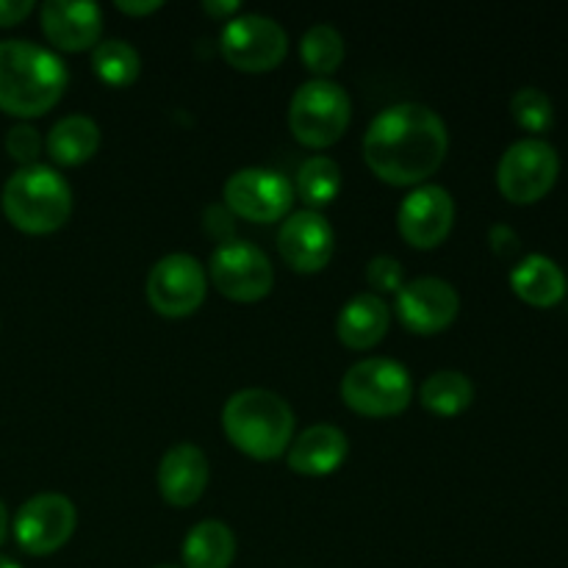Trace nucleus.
<instances>
[{
	"instance_id": "f257e3e1",
	"label": "nucleus",
	"mask_w": 568,
	"mask_h": 568,
	"mask_svg": "<svg viewBox=\"0 0 568 568\" xmlns=\"http://www.w3.org/2000/svg\"><path fill=\"white\" fill-rule=\"evenodd\" d=\"M449 133L442 116L422 103H397L369 122L364 161L388 186H422L442 170Z\"/></svg>"
},
{
	"instance_id": "f03ea898",
	"label": "nucleus",
	"mask_w": 568,
	"mask_h": 568,
	"mask_svg": "<svg viewBox=\"0 0 568 568\" xmlns=\"http://www.w3.org/2000/svg\"><path fill=\"white\" fill-rule=\"evenodd\" d=\"M67 64L26 39L0 42V111L17 120L48 114L67 92Z\"/></svg>"
},
{
	"instance_id": "7ed1b4c3",
	"label": "nucleus",
	"mask_w": 568,
	"mask_h": 568,
	"mask_svg": "<svg viewBox=\"0 0 568 568\" xmlns=\"http://www.w3.org/2000/svg\"><path fill=\"white\" fill-rule=\"evenodd\" d=\"M227 442L253 460H277L294 442V410L281 394L266 388H242L222 408Z\"/></svg>"
},
{
	"instance_id": "20e7f679",
	"label": "nucleus",
	"mask_w": 568,
	"mask_h": 568,
	"mask_svg": "<svg viewBox=\"0 0 568 568\" xmlns=\"http://www.w3.org/2000/svg\"><path fill=\"white\" fill-rule=\"evenodd\" d=\"M0 209L17 231L28 236H50L70 222L72 189L53 166H20L6 181Z\"/></svg>"
},
{
	"instance_id": "39448f33",
	"label": "nucleus",
	"mask_w": 568,
	"mask_h": 568,
	"mask_svg": "<svg viewBox=\"0 0 568 568\" xmlns=\"http://www.w3.org/2000/svg\"><path fill=\"white\" fill-rule=\"evenodd\" d=\"M353 120V100L342 83L314 78L297 87L288 103V131L303 148H333L347 133Z\"/></svg>"
},
{
	"instance_id": "423d86ee",
	"label": "nucleus",
	"mask_w": 568,
	"mask_h": 568,
	"mask_svg": "<svg viewBox=\"0 0 568 568\" xmlns=\"http://www.w3.org/2000/svg\"><path fill=\"white\" fill-rule=\"evenodd\" d=\"M342 399L358 416L388 419L408 410L414 399V381L399 361L364 358L344 372Z\"/></svg>"
},
{
	"instance_id": "0eeeda50",
	"label": "nucleus",
	"mask_w": 568,
	"mask_h": 568,
	"mask_svg": "<svg viewBox=\"0 0 568 568\" xmlns=\"http://www.w3.org/2000/svg\"><path fill=\"white\" fill-rule=\"evenodd\" d=\"M560 175V155L544 139L530 136L510 144L497 164V186L514 205H532L547 197Z\"/></svg>"
},
{
	"instance_id": "6e6552de",
	"label": "nucleus",
	"mask_w": 568,
	"mask_h": 568,
	"mask_svg": "<svg viewBox=\"0 0 568 568\" xmlns=\"http://www.w3.org/2000/svg\"><path fill=\"white\" fill-rule=\"evenodd\" d=\"M220 53L233 70L261 75L283 64L288 53V33L272 17L236 14L222 28Z\"/></svg>"
},
{
	"instance_id": "1a4fd4ad",
	"label": "nucleus",
	"mask_w": 568,
	"mask_h": 568,
	"mask_svg": "<svg viewBox=\"0 0 568 568\" xmlns=\"http://www.w3.org/2000/svg\"><path fill=\"white\" fill-rule=\"evenodd\" d=\"M205 292H209V272L189 253H170L155 261L144 286L150 308L164 320L192 316L205 303Z\"/></svg>"
},
{
	"instance_id": "9d476101",
	"label": "nucleus",
	"mask_w": 568,
	"mask_h": 568,
	"mask_svg": "<svg viewBox=\"0 0 568 568\" xmlns=\"http://www.w3.org/2000/svg\"><path fill=\"white\" fill-rule=\"evenodd\" d=\"M209 281L233 303H258L275 286V270L264 250L233 239L211 253Z\"/></svg>"
},
{
	"instance_id": "9b49d317",
	"label": "nucleus",
	"mask_w": 568,
	"mask_h": 568,
	"mask_svg": "<svg viewBox=\"0 0 568 568\" xmlns=\"http://www.w3.org/2000/svg\"><path fill=\"white\" fill-rule=\"evenodd\" d=\"M222 200H225V209L239 220L272 225L292 211L294 186L281 172L247 166V170H239L227 178Z\"/></svg>"
},
{
	"instance_id": "f8f14e48",
	"label": "nucleus",
	"mask_w": 568,
	"mask_h": 568,
	"mask_svg": "<svg viewBox=\"0 0 568 568\" xmlns=\"http://www.w3.org/2000/svg\"><path fill=\"white\" fill-rule=\"evenodd\" d=\"M75 527L78 510L72 499H67L64 494H37L17 510L11 532L22 552L48 558L70 541Z\"/></svg>"
},
{
	"instance_id": "ddd939ff",
	"label": "nucleus",
	"mask_w": 568,
	"mask_h": 568,
	"mask_svg": "<svg viewBox=\"0 0 568 568\" xmlns=\"http://www.w3.org/2000/svg\"><path fill=\"white\" fill-rule=\"evenodd\" d=\"M399 325L416 336H438L455 325L460 314V297L453 283L442 277H416L397 292Z\"/></svg>"
},
{
	"instance_id": "4468645a",
	"label": "nucleus",
	"mask_w": 568,
	"mask_h": 568,
	"mask_svg": "<svg viewBox=\"0 0 568 568\" xmlns=\"http://www.w3.org/2000/svg\"><path fill=\"white\" fill-rule=\"evenodd\" d=\"M455 225L453 194L436 183H422L410 189L397 211V227L405 244L414 250H436L447 242Z\"/></svg>"
},
{
	"instance_id": "2eb2a0df",
	"label": "nucleus",
	"mask_w": 568,
	"mask_h": 568,
	"mask_svg": "<svg viewBox=\"0 0 568 568\" xmlns=\"http://www.w3.org/2000/svg\"><path fill=\"white\" fill-rule=\"evenodd\" d=\"M333 247H336V233L320 211L303 209L288 214L277 233V250L283 261L300 275H316L325 270L333 258Z\"/></svg>"
},
{
	"instance_id": "dca6fc26",
	"label": "nucleus",
	"mask_w": 568,
	"mask_h": 568,
	"mask_svg": "<svg viewBox=\"0 0 568 568\" xmlns=\"http://www.w3.org/2000/svg\"><path fill=\"white\" fill-rule=\"evenodd\" d=\"M39 26L48 42L61 53L94 50L103 37V11L94 3L48 0L39 6Z\"/></svg>"
},
{
	"instance_id": "f3484780",
	"label": "nucleus",
	"mask_w": 568,
	"mask_h": 568,
	"mask_svg": "<svg viewBox=\"0 0 568 568\" xmlns=\"http://www.w3.org/2000/svg\"><path fill=\"white\" fill-rule=\"evenodd\" d=\"M211 480L209 458L197 444H175L159 464V491L172 508H192L200 503Z\"/></svg>"
},
{
	"instance_id": "a211bd4d",
	"label": "nucleus",
	"mask_w": 568,
	"mask_h": 568,
	"mask_svg": "<svg viewBox=\"0 0 568 568\" xmlns=\"http://www.w3.org/2000/svg\"><path fill=\"white\" fill-rule=\"evenodd\" d=\"M349 438L336 425H311L300 433L286 453V466L294 475L327 477L344 466Z\"/></svg>"
},
{
	"instance_id": "6ab92c4d",
	"label": "nucleus",
	"mask_w": 568,
	"mask_h": 568,
	"mask_svg": "<svg viewBox=\"0 0 568 568\" xmlns=\"http://www.w3.org/2000/svg\"><path fill=\"white\" fill-rule=\"evenodd\" d=\"M388 327H392V308L386 300L372 292L355 294L353 300H347L336 322L338 342L355 353L377 347L386 338Z\"/></svg>"
},
{
	"instance_id": "aec40b11",
	"label": "nucleus",
	"mask_w": 568,
	"mask_h": 568,
	"mask_svg": "<svg viewBox=\"0 0 568 568\" xmlns=\"http://www.w3.org/2000/svg\"><path fill=\"white\" fill-rule=\"evenodd\" d=\"M510 288L532 308H555L566 297V275L552 258L532 253L510 270Z\"/></svg>"
},
{
	"instance_id": "412c9836",
	"label": "nucleus",
	"mask_w": 568,
	"mask_h": 568,
	"mask_svg": "<svg viewBox=\"0 0 568 568\" xmlns=\"http://www.w3.org/2000/svg\"><path fill=\"white\" fill-rule=\"evenodd\" d=\"M100 125L87 114L61 116L44 139V150L59 166H81L100 150Z\"/></svg>"
},
{
	"instance_id": "4be33fe9",
	"label": "nucleus",
	"mask_w": 568,
	"mask_h": 568,
	"mask_svg": "<svg viewBox=\"0 0 568 568\" xmlns=\"http://www.w3.org/2000/svg\"><path fill=\"white\" fill-rule=\"evenodd\" d=\"M181 555L186 568H231L236 558V536L225 521L205 519L189 530Z\"/></svg>"
},
{
	"instance_id": "5701e85b",
	"label": "nucleus",
	"mask_w": 568,
	"mask_h": 568,
	"mask_svg": "<svg viewBox=\"0 0 568 568\" xmlns=\"http://www.w3.org/2000/svg\"><path fill=\"white\" fill-rule=\"evenodd\" d=\"M419 403L427 414L453 419V416H460L464 410H469V405L475 403V383L464 372H433L430 377L422 381Z\"/></svg>"
},
{
	"instance_id": "b1692460",
	"label": "nucleus",
	"mask_w": 568,
	"mask_h": 568,
	"mask_svg": "<svg viewBox=\"0 0 568 568\" xmlns=\"http://www.w3.org/2000/svg\"><path fill=\"white\" fill-rule=\"evenodd\" d=\"M342 192V166L331 155H311L300 164L294 194L305 200L308 211L327 209Z\"/></svg>"
},
{
	"instance_id": "393cba45",
	"label": "nucleus",
	"mask_w": 568,
	"mask_h": 568,
	"mask_svg": "<svg viewBox=\"0 0 568 568\" xmlns=\"http://www.w3.org/2000/svg\"><path fill=\"white\" fill-rule=\"evenodd\" d=\"M344 55H347V44H344L342 31L331 22H316L300 39V59L314 78H331L342 67Z\"/></svg>"
},
{
	"instance_id": "a878e982",
	"label": "nucleus",
	"mask_w": 568,
	"mask_h": 568,
	"mask_svg": "<svg viewBox=\"0 0 568 568\" xmlns=\"http://www.w3.org/2000/svg\"><path fill=\"white\" fill-rule=\"evenodd\" d=\"M92 70L105 87L128 89L142 72V59L125 39H105V42L100 39L98 48L92 50Z\"/></svg>"
},
{
	"instance_id": "bb28decb",
	"label": "nucleus",
	"mask_w": 568,
	"mask_h": 568,
	"mask_svg": "<svg viewBox=\"0 0 568 568\" xmlns=\"http://www.w3.org/2000/svg\"><path fill=\"white\" fill-rule=\"evenodd\" d=\"M510 114L527 133H547L555 122V105L544 89L525 87L510 98Z\"/></svg>"
},
{
	"instance_id": "cd10ccee",
	"label": "nucleus",
	"mask_w": 568,
	"mask_h": 568,
	"mask_svg": "<svg viewBox=\"0 0 568 568\" xmlns=\"http://www.w3.org/2000/svg\"><path fill=\"white\" fill-rule=\"evenodd\" d=\"M44 142L39 136V131L28 122H17L6 133V153L11 161H17L20 166H33L39 164V153H42Z\"/></svg>"
},
{
	"instance_id": "c85d7f7f",
	"label": "nucleus",
	"mask_w": 568,
	"mask_h": 568,
	"mask_svg": "<svg viewBox=\"0 0 568 568\" xmlns=\"http://www.w3.org/2000/svg\"><path fill=\"white\" fill-rule=\"evenodd\" d=\"M366 283H369L372 294H397L405 286V270L397 258L392 255H377L366 264Z\"/></svg>"
},
{
	"instance_id": "c756f323",
	"label": "nucleus",
	"mask_w": 568,
	"mask_h": 568,
	"mask_svg": "<svg viewBox=\"0 0 568 568\" xmlns=\"http://www.w3.org/2000/svg\"><path fill=\"white\" fill-rule=\"evenodd\" d=\"M488 244H491L497 258H514L521 247V239L514 227L499 222V225H491V231H488Z\"/></svg>"
},
{
	"instance_id": "7c9ffc66",
	"label": "nucleus",
	"mask_w": 568,
	"mask_h": 568,
	"mask_svg": "<svg viewBox=\"0 0 568 568\" xmlns=\"http://www.w3.org/2000/svg\"><path fill=\"white\" fill-rule=\"evenodd\" d=\"M233 214L225 209V205H209L205 211V231L216 239L220 244L233 242Z\"/></svg>"
},
{
	"instance_id": "2f4dec72",
	"label": "nucleus",
	"mask_w": 568,
	"mask_h": 568,
	"mask_svg": "<svg viewBox=\"0 0 568 568\" xmlns=\"http://www.w3.org/2000/svg\"><path fill=\"white\" fill-rule=\"evenodd\" d=\"M37 6L31 0H0V28L20 26L26 17L33 14Z\"/></svg>"
},
{
	"instance_id": "473e14b6",
	"label": "nucleus",
	"mask_w": 568,
	"mask_h": 568,
	"mask_svg": "<svg viewBox=\"0 0 568 568\" xmlns=\"http://www.w3.org/2000/svg\"><path fill=\"white\" fill-rule=\"evenodd\" d=\"M164 9V0H116V11L128 17H150Z\"/></svg>"
},
{
	"instance_id": "72a5a7b5",
	"label": "nucleus",
	"mask_w": 568,
	"mask_h": 568,
	"mask_svg": "<svg viewBox=\"0 0 568 568\" xmlns=\"http://www.w3.org/2000/svg\"><path fill=\"white\" fill-rule=\"evenodd\" d=\"M203 11L214 20H233L242 11V0H205Z\"/></svg>"
},
{
	"instance_id": "f704fd0d",
	"label": "nucleus",
	"mask_w": 568,
	"mask_h": 568,
	"mask_svg": "<svg viewBox=\"0 0 568 568\" xmlns=\"http://www.w3.org/2000/svg\"><path fill=\"white\" fill-rule=\"evenodd\" d=\"M6 536H9V510H6L3 499H0V547H3Z\"/></svg>"
},
{
	"instance_id": "c9c22d12",
	"label": "nucleus",
	"mask_w": 568,
	"mask_h": 568,
	"mask_svg": "<svg viewBox=\"0 0 568 568\" xmlns=\"http://www.w3.org/2000/svg\"><path fill=\"white\" fill-rule=\"evenodd\" d=\"M0 568H22V566L17 564V560H11V558H6V555H0Z\"/></svg>"
},
{
	"instance_id": "e433bc0d",
	"label": "nucleus",
	"mask_w": 568,
	"mask_h": 568,
	"mask_svg": "<svg viewBox=\"0 0 568 568\" xmlns=\"http://www.w3.org/2000/svg\"><path fill=\"white\" fill-rule=\"evenodd\" d=\"M155 568H178V566H155Z\"/></svg>"
}]
</instances>
